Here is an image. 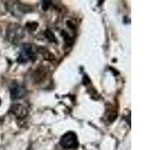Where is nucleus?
<instances>
[{
  "instance_id": "nucleus-1",
  "label": "nucleus",
  "mask_w": 150,
  "mask_h": 150,
  "mask_svg": "<svg viewBox=\"0 0 150 150\" xmlns=\"http://www.w3.org/2000/svg\"><path fill=\"white\" fill-rule=\"evenodd\" d=\"M37 59L36 50L32 45L26 44L22 47L19 54L17 62L19 63H26L27 62H34Z\"/></svg>"
},
{
  "instance_id": "nucleus-2",
  "label": "nucleus",
  "mask_w": 150,
  "mask_h": 150,
  "mask_svg": "<svg viewBox=\"0 0 150 150\" xmlns=\"http://www.w3.org/2000/svg\"><path fill=\"white\" fill-rule=\"evenodd\" d=\"M60 145L64 149H74L78 146V140L74 132H67L60 139Z\"/></svg>"
},
{
  "instance_id": "nucleus-3",
  "label": "nucleus",
  "mask_w": 150,
  "mask_h": 150,
  "mask_svg": "<svg viewBox=\"0 0 150 150\" xmlns=\"http://www.w3.org/2000/svg\"><path fill=\"white\" fill-rule=\"evenodd\" d=\"M7 36L9 41L15 43L16 41L22 40V38L23 37V33L21 26L13 25L11 27H9L8 29Z\"/></svg>"
},
{
  "instance_id": "nucleus-4",
  "label": "nucleus",
  "mask_w": 150,
  "mask_h": 150,
  "mask_svg": "<svg viewBox=\"0 0 150 150\" xmlns=\"http://www.w3.org/2000/svg\"><path fill=\"white\" fill-rule=\"evenodd\" d=\"M10 92L11 98L15 100V99L21 98L25 96L26 90H25V88H24L23 86L15 82L12 84L10 89Z\"/></svg>"
},
{
  "instance_id": "nucleus-5",
  "label": "nucleus",
  "mask_w": 150,
  "mask_h": 150,
  "mask_svg": "<svg viewBox=\"0 0 150 150\" xmlns=\"http://www.w3.org/2000/svg\"><path fill=\"white\" fill-rule=\"evenodd\" d=\"M11 112L19 119L25 117L27 115V110L22 104H14L11 108Z\"/></svg>"
},
{
  "instance_id": "nucleus-6",
  "label": "nucleus",
  "mask_w": 150,
  "mask_h": 150,
  "mask_svg": "<svg viewBox=\"0 0 150 150\" xmlns=\"http://www.w3.org/2000/svg\"><path fill=\"white\" fill-rule=\"evenodd\" d=\"M45 35H46L47 38H48V40L50 41H51V42H56V37H55V35H53V34L50 31H47L46 33H45Z\"/></svg>"
},
{
  "instance_id": "nucleus-7",
  "label": "nucleus",
  "mask_w": 150,
  "mask_h": 150,
  "mask_svg": "<svg viewBox=\"0 0 150 150\" xmlns=\"http://www.w3.org/2000/svg\"><path fill=\"white\" fill-rule=\"evenodd\" d=\"M51 4V2H48V1H44L42 4V7L44 8V10H47L48 9V8L50 7V5Z\"/></svg>"
},
{
  "instance_id": "nucleus-8",
  "label": "nucleus",
  "mask_w": 150,
  "mask_h": 150,
  "mask_svg": "<svg viewBox=\"0 0 150 150\" xmlns=\"http://www.w3.org/2000/svg\"><path fill=\"white\" fill-rule=\"evenodd\" d=\"M0 104H1V99H0Z\"/></svg>"
}]
</instances>
